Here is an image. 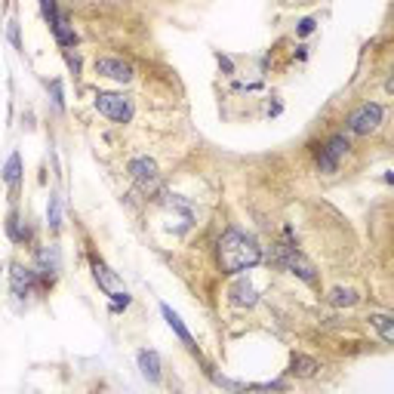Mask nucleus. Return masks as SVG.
Wrapping results in <instances>:
<instances>
[{
    "label": "nucleus",
    "instance_id": "17",
    "mask_svg": "<svg viewBox=\"0 0 394 394\" xmlns=\"http://www.w3.org/2000/svg\"><path fill=\"white\" fill-rule=\"evenodd\" d=\"M46 222H50V228H59L62 225V203H59V197H50V206H46Z\"/></svg>",
    "mask_w": 394,
    "mask_h": 394
},
{
    "label": "nucleus",
    "instance_id": "3",
    "mask_svg": "<svg viewBox=\"0 0 394 394\" xmlns=\"http://www.w3.org/2000/svg\"><path fill=\"white\" fill-rule=\"evenodd\" d=\"M96 108H99V115H105L115 124H127L133 117V102L127 96H120V92H96Z\"/></svg>",
    "mask_w": 394,
    "mask_h": 394
},
{
    "label": "nucleus",
    "instance_id": "6",
    "mask_svg": "<svg viewBox=\"0 0 394 394\" xmlns=\"http://www.w3.org/2000/svg\"><path fill=\"white\" fill-rule=\"evenodd\" d=\"M345 154H348V139L342 133H336L330 142L321 148V154H317V166H321L324 173H336V166H339V161Z\"/></svg>",
    "mask_w": 394,
    "mask_h": 394
},
{
    "label": "nucleus",
    "instance_id": "14",
    "mask_svg": "<svg viewBox=\"0 0 394 394\" xmlns=\"http://www.w3.org/2000/svg\"><path fill=\"white\" fill-rule=\"evenodd\" d=\"M18 176H22V157L18 154H9V161H6V166H4V179H6V185H18Z\"/></svg>",
    "mask_w": 394,
    "mask_h": 394
},
{
    "label": "nucleus",
    "instance_id": "11",
    "mask_svg": "<svg viewBox=\"0 0 394 394\" xmlns=\"http://www.w3.org/2000/svg\"><path fill=\"white\" fill-rule=\"evenodd\" d=\"M161 312H164V317H166V324H170V326H173V333H176V336H179V339H182L185 345H188V348H191V342H194V339H191L188 326H185V324H182V317H179V314H176V312H173V308H170V305H161Z\"/></svg>",
    "mask_w": 394,
    "mask_h": 394
},
{
    "label": "nucleus",
    "instance_id": "4",
    "mask_svg": "<svg viewBox=\"0 0 394 394\" xmlns=\"http://www.w3.org/2000/svg\"><path fill=\"white\" fill-rule=\"evenodd\" d=\"M129 173L136 176L139 188L145 194H161V173H157V164L151 157H136V161H129Z\"/></svg>",
    "mask_w": 394,
    "mask_h": 394
},
{
    "label": "nucleus",
    "instance_id": "15",
    "mask_svg": "<svg viewBox=\"0 0 394 394\" xmlns=\"http://www.w3.org/2000/svg\"><path fill=\"white\" fill-rule=\"evenodd\" d=\"M330 302H333L336 308H342V305H354V302H358V293H354V289H342V287H336L333 293H330Z\"/></svg>",
    "mask_w": 394,
    "mask_h": 394
},
{
    "label": "nucleus",
    "instance_id": "20",
    "mask_svg": "<svg viewBox=\"0 0 394 394\" xmlns=\"http://www.w3.org/2000/svg\"><path fill=\"white\" fill-rule=\"evenodd\" d=\"M68 65H71V71H74V74L80 71V59H78V55H71V53H68Z\"/></svg>",
    "mask_w": 394,
    "mask_h": 394
},
{
    "label": "nucleus",
    "instance_id": "1",
    "mask_svg": "<svg viewBox=\"0 0 394 394\" xmlns=\"http://www.w3.org/2000/svg\"><path fill=\"white\" fill-rule=\"evenodd\" d=\"M259 262H262V247L250 238V234L231 228L219 238V265H222V271L238 275V271H247L252 265H259Z\"/></svg>",
    "mask_w": 394,
    "mask_h": 394
},
{
    "label": "nucleus",
    "instance_id": "12",
    "mask_svg": "<svg viewBox=\"0 0 394 394\" xmlns=\"http://www.w3.org/2000/svg\"><path fill=\"white\" fill-rule=\"evenodd\" d=\"M321 370V363L312 361V358H305V354H293V361H289V373H296V376H314V373Z\"/></svg>",
    "mask_w": 394,
    "mask_h": 394
},
{
    "label": "nucleus",
    "instance_id": "9",
    "mask_svg": "<svg viewBox=\"0 0 394 394\" xmlns=\"http://www.w3.org/2000/svg\"><path fill=\"white\" fill-rule=\"evenodd\" d=\"M37 275H43L46 280L59 275V247H43L37 252Z\"/></svg>",
    "mask_w": 394,
    "mask_h": 394
},
{
    "label": "nucleus",
    "instance_id": "21",
    "mask_svg": "<svg viewBox=\"0 0 394 394\" xmlns=\"http://www.w3.org/2000/svg\"><path fill=\"white\" fill-rule=\"evenodd\" d=\"M314 31V22H312V18H305V22H302V34H312Z\"/></svg>",
    "mask_w": 394,
    "mask_h": 394
},
{
    "label": "nucleus",
    "instance_id": "8",
    "mask_svg": "<svg viewBox=\"0 0 394 394\" xmlns=\"http://www.w3.org/2000/svg\"><path fill=\"white\" fill-rule=\"evenodd\" d=\"M9 280H13V293L18 299H25L28 293L34 289V280H37V271L25 268V265H13V271H9Z\"/></svg>",
    "mask_w": 394,
    "mask_h": 394
},
{
    "label": "nucleus",
    "instance_id": "7",
    "mask_svg": "<svg viewBox=\"0 0 394 394\" xmlns=\"http://www.w3.org/2000/svg\"><path fill=\"white\" fill-rule=\"evenodd\" d=\"M96 71L102 74V78H111L117 83H127L129 78H133V68L124 62V59H99L96 62Z\"/></svg>",
    "mask_w": 394,
    "mask_h": 394
},
{
    "label": "nucleus",
    "instance_id": "18",
    "mask_svg": "<svg viewBox=\"0 0 394 394\" xmlns=\"http://www.w3.org/2000/svg\"><path fill=\"white\" fill-rule=\"evenodd\" d=\"M92 271H96V280H99V284L105 287V289L115 287V275H108V268L102 265V262H92Z\"/></svg>",
    "mask_w": 394,
    "mask_h": 394
},
{
    "label": "nucleus",
    "instance_id": "16",
    "mask_svg": "<svg viewBox=\"0 0 394 394\" xmlns=\"http://www.w3.org/2000/svg\"><path fill=\"white\" fill-rule=\"evenodd\" d=\"M373 326L382 333V339H385V342H394V321L388 314H376V317H373Z\"/></svg>",
    "mask_w": 394,
    "mask_h": 394
},
{
    "label": "nucleus",
    "instance_id": "2",
    "mask_svg": "<svg viewBox=\"0 0 394 394\" xmlns=\"http://www.w3.org/2000/svg\"><path fill=\"white\" fill-rule=\"evenodd\" d=\"M271 262H275L277 268H284V271H289V275H296V277H302L305 284H314L317 280V271H314V265L308 262L302 252H299L296 247H289V243H277L275 247V252H271Z\"/></svg>",
    "mask_w": 394,
    "mask_h": 394
},
{
    "label": "nucleus",
    "instance_id": "13",
    "mask_svg": "<svg viewBox=\"0 0 394 394\" xmlns=\"http://www.w3.org/2000/svg\"><path fill=\"white\" fill-rule=\"evenodd\" d=\"M231 296H234L238 305H256V289H252L250 284H243V280L231 287Z\"/></svg>",
    "mask_w": 394,
    "mask_h": 394
},
{
    "label": "nucleus",
    "instance_id": "19",
    "mask_svg": "<svg viewBox=\"0 0 394 394\" xmlns=\"http://www.w3.org/2000/svg\"><path fill=\"white\" fill-rule=\"evenodd\" d=\"M53 96H55V105L62 108V105H65V99H62V87H59V80L53 83Z\"/></svg>",
    "mask_w": 394,
    "mask_h": 394
},
{
    "label": "nucleus",
    "instance_id": "5",
    "mask_svg": "<svg viewBox=\"0 0 394 394\" xmlns=\"http://www.w3.org/2000/svg\"><path fill=\"white\" fill-rule=\"evenodd\" d=\"M379 124H382V105H376V102L361 105L358 111H351V117H348V129L354 136H370Z\"/></svg>",
    "mask_w": 394,
    "mask_h": 394
},
{
    "label": "nucleus",
    "instance_id": "10",
    "mask_svg": "<svg viewBox=\"0 0 394 394\" xmlns=\"http://www.w3.org/2000/svg\"><path fill=\"white\" fill-rule=\"evenodd\" d=\"M139 370H142V376L148 382L161 379V358H157V351H139Z\"/></svg>",
    "mask_w": 394,
    "mask_h": 394
}]
</instances>
